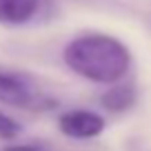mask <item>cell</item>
<instances>
[{"label": "cell", "mask_w": 151, "mask_h": 151, "mask_svg": "<svg viewBox=\"0 0 151 151\" xmlns=\"http://www.w3.org/2000/svg\"><path fill=\"white\" fill-rule=\"evenodd\" d=\"M65 65L89 82L113 85L124 80L131 69L129 47L109 33H82L62 49Z\"/></svg>", "instance_id": "cell-1"}, {"label": "cell", "mask_w": 151, "mask_h": 151, "mask_svg": "<svg viewBox=\"0 0 151 151\" xmlns=\"http://www.w3.org/2000/svg\"><path fill=\"white\" fill-rule=\"evenodd\" d=\"M0 102L31 113H45L58 107V98L47 93L33 78L9 69H0Z\"/></svg>", "instance_id": "cell-2"}, {"label": "cell", "mask_w": 151, "mask_h": 151, "mask_svg": "<svg viewBox=\"0 0 151 151\" xmlns=\"http://www.w3.org/2000/svg\"><path fill=\"white\" fill-rule=\"evenodd\" d=\"M104 127L107 122L102 116H98L96 111H87V109H73L58 118L60 133L71 140H93L104 131Z\"/></svg>", "instance_id": "cell-3"}, {"label": "cell", "mask_w": 151, "mask_h": 151, "mask_svg": "<svg viewBox=\"0 0 151 151\" xmlns=\"http://www.w3.org/2000/svg\"><path fill=\"white\" fill-rule=\"evenodd\" d=\"M100 102H102V107L109 113H127L138 102V89H136L133 82L118 80V82H113V85H109V89L102 93Z\"/></svg>", "instance_id": "cell-4"}, {"label": "cell", "mask_w": 151, "mask_h": 151, "mask_svg": "<svg viewBox=\"0 0 151 151\" xmlns=\"http://www.w3.org/2000/svg\"><path fill=\"white\" fill-rule=\"evenodd\" d=\"M42 11V0H0V24H27Z\"/></svg>", "instance_id": "cell-5"}, {"label": "cell", "mask_w": 151, "mask_h": 151, "mask_svg": "<svg viewBox=\"0 0 151 151\" xmlns=\"http://www.w3.org/2000/svg\"><path fill=\"white\" fill-rule=\"evenodd\" d=\"M20 122H16L11 116H7L2 109H0V138H16L20 133Z\"/></svg>", "instance_id": "cell-6"}, {"label": "cell", "mask_w": 151, "mask_h": 151, "mask_svg": "<svg viewBox=\"0 0 151 151\" xmlns=\"http://www.w3.org/2000/svg\"><path fill=\"white\" fill-rule=\"evenodd\" d=\"M5 151H40V149H36V147H9Z\"/></svg>", "instance_id": "cell-7"}]
</instances>
